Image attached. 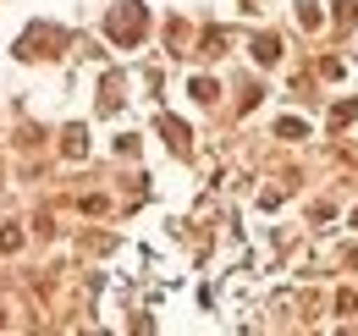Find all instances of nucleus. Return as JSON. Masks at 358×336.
I'll return each instance as SVG.
<instances>
[{
  "label": "nucleus",
  "mask_w": 358,
  "mask_h": 336,
  "mask_svg": "<svg viewBox=\"0 0 358 336\" xmlns=\"http://www.w3.org/2000/svg\"><path fill=\"white\" fill-rule=\"evenodd\" d=\"M116 34H122V39H133V34H138V6H133V0H122V22H116Z\"/></svg>",
  "instance_id": "obj_1"
}]
</instances>
